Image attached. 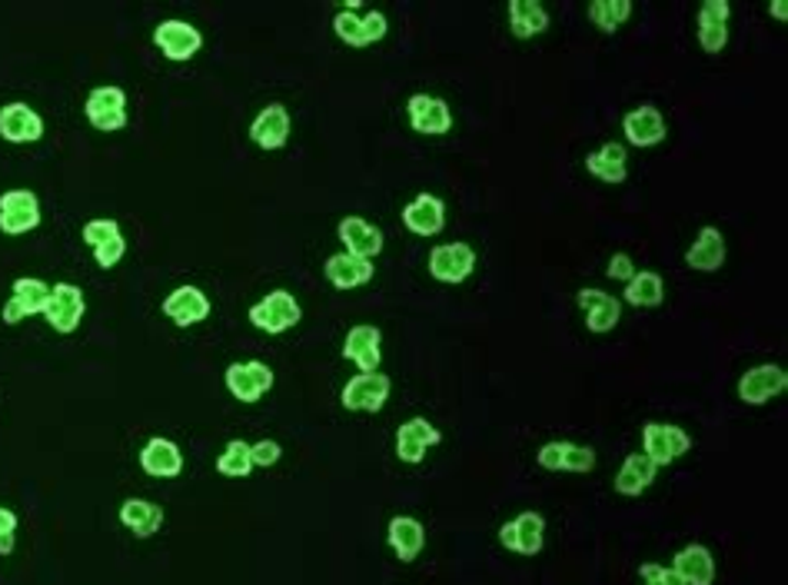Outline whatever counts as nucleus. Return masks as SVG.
I'll return each mask as SVG.
<instances>
[{
	"label": "nucleus",
	"mask_w": 788,
	"mask_h": 585,
	"mask_svg": "<svg viewBox=\"0 0 788 585\" xmlns=\"http://www.w3.org/2000/svg\"><path fill=\"white\" fill-rule=\"evenodd\" d=\"M333 31L340 34V41H347L350 47H367V44L386 37V14L383 11L360 14V4H357V0H350L347 8L336 11Z\"/></svg>",
	"instance_id": "obj_1"
},
{
	"label": "nucleus",
	"mask_w": 788,
	"mask_h": 585,
	"mask_svg": "<svg viewBox=\"0 0 788 585\" xmlns=\"http://www.w3.org/2000/svg\"><path fill=\"white\" fill-rule=\"evenodd\" d=\"M689 449H693V436L683 426H668V423H645L642 426V452L655 465H668Z\"/></svg>",
	"instance_id": "obj_2"
},
{
	"label": "nucleus",
	"mask_w": 788,
	"mask_h": 585,
	"mask_svg": "<svg viewBox=\"0 0 788 585\" xmlns=\"http://www.w3.org/2000/svg\"><path fill=\"white\" fill-rule=\"evenodd\" d=\"M250 323L267 333H283L300 323V303L286 290H270L263 300L250 306Z\"/></svg>",
	"instance_id": "obj_3"
},
{
	"label": "nucleus",
	"mask_w": 788,
	"mask_h": 585,
	"mask_svg": "<svg viewBox=\"0 0 788 585\" xmlns=\"http://www.w3.org/2000/svg\"><path fill=\"white\" fill-rule=\"evenodd\" d=\"M83 110L97 131H121L127 124V93L121 87H93Z\"/></svg>",
	"instance_id": "obj_4"
},
{
	"label": "nucleus",
	"mask_w": 788,
	"mask_h": 585,
	"mask_svg": "<svg viewBox=\"0 0 788 585\" xmlns=\"http://www.w3.org/2000/svg\"><path fill=\"white\" fill-rule=\"evenodd\" d=\"M41 223V200L34 190L14 187L0 193V229L4 233H27Z\"/></svg>",
	"instance_id": "obj_5"
},
{
	"label": "nucleus",
	"mask_w": 788,
	"mask_h": 585,
	"mask_svg": "<svg viewBox=\"0 0 788 585\" xmlns=\"http://www.w3.org/2000/svg\"><path fill=\"white\" fill-rule=\"evenodd\" d=\"M542 470H570V473H593L596 470V449L579 446V442H566V439H552L536 452Z\"/></svg>",
	"instance_id": "obj_6"
},
{
	"label": "nucleus",
	"mask_w": 788,
	"mask_h": 585,
	"mask_svg": "<svg viewBox=\"0 0 788 585\" xmlns=\"http://www.w3.org/2000/svg\"><path fill=\"white\" fill-rule=\"evenodd\" d=\"M47 300H50V286L41 277H18L14 286H11V296L4 303V313H0V316H4V323L14 326V323L27 319L34 313H44Z\"/></svg>",
	"instance_id": "obj_7"
},
{
	"label": "nucleus",
	"mask_w": 788,
	"mask_h": 585,
	"mask_svg": "<svg viewBox=\"0 0 788 585\" xmlns=\"http://www.w3.org/2000/svg\"><path fill=\"white\" fill-rule=\"evenodd\" d=\"M83 310H87V300H83L80 286H74V283H54L50 286V300L44 306V316L57 333H74L83 319Z\"/></svg>",
	"instance_id": "obj_8"
},
{
	"label": "nucleus",
	"mask_w": 788,
	"mask_h": 585,
	"mask_svg": "<svg viewBox=\"0 0 788 585\" xmlns=\"http://www.w3.org/2000/svg\"><path fill=\"white\" fill-rule=\"evenodd\" d=\"M273 386V370L263 360H247V363H230L227 367V390L240 403H257L267 396Z\"/></svg>",
	"instance_id": "obj_9"
},
{
	"label": "nucleus",
	"mask_w": 788,
	"mask_h": 585,
	"mask_svg": "<svg viewBox=\"0 0 788 585\" xmlns=\"http://www.w3.org/2000/svg\"><path fill=\"white\" fill-rule=\"evenodd\" d=\"M476 250L470 244H439L429 254V273L442 283H460L473 273Z\"/></svg>",
	"instance_id": "obj_10"
},
{
	"label": "nucleus",
	"mask_w": 788,
	"mask_h": 585,
	"mask_svg": "<svg viewBox=\"0 0 788 585\" xmlns=\"http://www.w3.org/2000/svg\"><path fill=\"white\" fill-rule=\"evenodd\" d=\"M0 137L11 144H34L44 137V116L21 100L0 106Z\"/></svg>",
	"instance_id": "obj_11"
},
{
	"label": "nucleus",
	"mask_w": 788,
	"mask_h": 585,
	"mask_svg": "<svg viewBox=\"0 0 788 585\" xmlns=\"http://www.w3.org/2000/svg\"><path fill=\"white\" fill-rule=\"evenodd\" d=\"M390 400V376L383 373H357L344 386V406L360 413H380Z\"/></svg>",
	"instance_id": "obj_12"
},
{
	"label": "nucleus",
	"mask_w": 788,
	"mask_h": 585,
	"mask_svg": "<svg viewBox=\"0 0 788 585\" xmlns=\"http://www.w3.org/2000/svg\"><path fill=\"white\" fill-rule=\"evenodd\" d=\"M406 110H409V124H413L416 134H432L436 137V134H446L449 127H453V110H449V103L439 100V97L413 93Z\"/></svg>",
	"instance_id": "obj_13"
},
{
	"label": "nucleus",
	"mask_w": 788,
	"mask_h": 585,
	"mask_svg": "<svg viewBox=\"0 0 788 585\" xmlns=\"http://www.w3.org/2000/svg\"><path fill=\"white\" fill-rule=\"evenodd\" d=\"M785 386H788V373H785L778 363H762V367H752V370L739 380V396H742V403H748V406H762V403H768L772 396H778Z\"/></svg>",
	"instance_id": "obj_14"
},
{
	"label": "nucleus",
	"mask_w": 788,
	"mask_h": 585,
	"mask_svg": "<svg viewBox=\"0 0 788 585\" xmlns=\"http://www.w3.org/2000/svg\"><path fill=\"white\" fill-rule=\"evenodd\" d=\"M499 542L519 555H536L545 542V519L539 513H519L499 529Z\"/></svg>",
	"instance_id": "obj_15"
},
{
	"label": "nucleus",
	"mask_w": 788,
	"mask_h": 585,
	"mask_svg": "<svg viewBox=\"0 0 788 585\" xmlns=\"http://www.w3.org/2000/svg\"><path fill=\"white\" fill-rule=\"evenodd\" d=\"M622 131H626V140L635 144V147H652V144H662L668 127H665V116L658 106L652 103H642L635 110H629L622 116Z\"/></svg>",
	"instance_id": "obj_16"
},
{
	"label": "nucleus",
	"mask_w": 788,
	"mask_h": 585,
	"mask_svg": "<svg viewBox=\"0 0 788 585\" xmlns=\"http://www.w3.org/2000/svg\"><path fill=\"white\" fill-rule=\"evenodd\" d=\"M380 339H383V333H380V326H373V323H357L350 333H347V342H344V357H350L357 367H360V373H376L380 370Z\"/></svg>",
	"instance_id": "obj_17"
},
{
	"label": "nucleus",
	"mask_w": 788,
	"mask_h": 585,
	"mask_svg": "<svg viewBox=\"0 0 788 585\" xmlns=\"http://www.w3.org/2000/svg\"><path fill=\"white\" fill-rule=\"evenodd\" d=\"M154 41L170 60H190L200 50L203 34L187 21H160V27L154 31Z\"/></svg>",
	"instance_id": "obj_18"
},
{
	"label": "nucleus",
	"mask_w": 788,
	"mask_h": 585,
	"mask_svg": "<svg viewBox=\"0 0 788 585\" xmlns=\"http://www.w3.org/2000/svg\"><path fill=\"white\" fill-rule=\"evenodd\" d=\"M290 110L283 103H270L263 106L257 116H254V124H250V137L263 147V150H277L290 140Z\"/></svg>",
	"instance_id": "obj_19"
},
{
	"label": "nucleus",
	"mask_w": 788,
	"mask_h": 585,
	"mask_svg": "<svg viewBox=\"0 0 788 585\" xmlns=\"http://www.w3.org/2000/svg\"><path fill=\"white\" fill-rule=\"evenodd\" d=\"M140 465L144 473L157 476V480H173L183 473V452L173 439L154 436L144 449H140Z\"/></svg>",
	"instance_id": "obj_20"
},
{
	"label": "nucleus",
	"mask_w": 788,
	"mask_h": 585,
	"mask_svg": "<svg viewBox=\"0 0 788 585\" xmlns=\"http://www.w3.org/2000/svg\"><path fill=\"white\" fill-rule=\"evenodd\" d=\"M439 439H442V432H439L429 419L413 416V419H406V423L399 426V432H396V452H399L403 462H423V459H426V449L436 446Z\"/></svg>",
	"instance_id": "obj_21"
},
{
	"label": "nucleus",
	"mask_w": 788,
	"mask_h": 585,
	"mask_svg": "<svg viewBox=\"0 0 788 585\" xmlns=\"http://www.w3.org/2000/svg\"><path fill=\"white\" fill-rule=\"evenodd\" d=\"M336 229H340V240L347 244V254L373 260L383 250V229L363 216H344Z\"/></svg>",
	"instance_id": "obj_22"
},
{
	"label": "nucleus",
	"mask_w": 788,
	"mask_h": 585,
	"mask_svg": "<svg viewBox=\"0 0 788 585\" xmlns=\"http://www.w3.org/2000/svg\"><path fill=\"white\" fill-rule=\"evenodd\" d=\"M164 313L177 323V326H193L200 319L210 316V300L200 286H177L173 293H167L164 300Z\"/></svg>",
	"instance_id": "obj_23"
},
{
	"label": "nucleus",
	"mask_w": 788,
	"mask_h": 585,
	"mask_svg": "<svg viewBox=\"0 0 788 585\" xmlns=\"http://www.w3.org/2000/svg\"><path fill=\"white\" fill-rule=\"evenodd\" d=\"M326 280L340 290H353V286H363L373 280V260L367 257H357V254H333L323 267Z\"/></svg>",
	"instance_id": "obj_24"
},
{
	"label": "nucleus",
	"mask_w": 788,
	"mask_h": 585,
	"mask_svg": "<svg viewBox=\"0 0 788 585\" xmlns=\"http://www.w3.org/2000/svg\"><path fill=\"white\" fill-rule=\"evenodd\" d=\"M403 223L413 233H419V237H432L446 223V203L436 193H419L416 200L403 206Z\"/></svg>",
	"instance_id": "obj_25"
},
{
	"label": "nucleus",
	"mask_w": 788,
	"mask_h": 585,
	"mask_svg": "<svg viewBox=\"0 0 788 585\" xmlns=\"http://www.w3.org/2000/svg\"><path fill=\"white\" fill-rule=\"evenodd\" d=\"M675 572L683 575L686 585H712L716 582V559L706 545H686L675 552Z\"/></svg>",
	"instance_id": "obj_26"
},
{
	"label": "nucleus",
	"mask_w": 788,
	"mask_h": 585,
	"mask_svg": "<svg viewBox=\"0 0 788 585\" xmlns=\"http://www.w3.org/2000/svg\"><path fill=\"white\" fill-rule=\"evenodd\" d=\"M686 263L693 270H706V273H712L725 263V237H722L719 226H702L699 229L696 244L686 254Z\"/></svg>",
	"instance_id": "obj_27"
},
{
	"label": "nucleus",
	"mask_w": 788,
	"mask_h": 585,
	"mask_svg": "<svg viewBox=\"0 0 788 585\" xmlns=\"http://www.w3.org/2000/svg\"><path fill=\"white\" fill-rule=\"evenodd\" d=\"M586 170H589L593 177H599L603 183H622V180L629 177V157H626V147L616 144V140L603 144L599 150H593V154L586 157Z\"/></svg>",
	"instance_id": "obj_28"
},
{
	"label": "nucleus",
	"mask_w": 788,
	"mask_h": 585,
	"mask_svg": "<svg viewBox=\"0 0 788 585\" xmlns=\"http://www.w3.org/2000/svg\"><path fill=\"white\" fill-rule=\"evenodd\" d=\"M576 300H579V306L586 310V323H589L593 333H609V329L619 323V316H622L619 300L609 296V293H603V290H579Z\"/></svg>",
	"instance_id": "obj_29"
},
{
	"label": "nucleus",
	"mask_w": 788,
	"mask_h": 585,
	"mask_svg": "<svg viewBox=\"0 0 788 585\" xmlns=\"http://www.w3.org/2000/svg\"><path fill=\"white\" fill-rule=\"evenodd\" d=\"M386 539H390L393 552L399 555V562H413L423 552V545H426L423 522L413 519V516H393L390 529H386Z\"/></svg>",
	"instance_id": "obj_30"
},
{
	"label": "nucleus",
	"mask_w": 788,
	"mask_h": 585,
	"mask_svg": "<svg viewBox=\"0 0 788 585\" xmlns=\"http://www.w3.org/2000/svg\"><path fill=\"white\" fill-rule=\"evenodd\" d=\"M655 470H658V465H655L645 452H632V455H626L622 470H619V476H616V490H619L622 496H639V493H645V490L652 486Z\"/></svg>",
	"instance_id": "obj_31"
},
{
	"label": "nucleus",
	"mask_w": 788,
	"mask_h": 585,
	"mask_svg": "<svg viewBox=\"0 0 788 585\" xmlns=\"http://www.w3.org/2000/svg\"><path fill=\"white\" fill-rule=\"evenodd\" d=\"M121 522L137 536V539H150L154 532H160L164 526V509L150 499H127L121 506Z\"/></svg>",
	"instance_id": "obj_32"
},
{
	"label": "nucleus",
	"mask_w": 788,
	"mask_h": 585,
	"mask_svg": "<svg viewBox=\"0 0 788 585\" xmlns=\"http://www.w3.org/2000/svg\"><path fill=\"white\" fill-rule=\"evenodd\" d=\"M509 27L516 37H536L549 27V11L539 0H509Z\"/></svg>",
	"instance_id": "obj_33"
},
{
	"label": "nucleus",
	"mask_w": 788,
	"mask_h": 585,
	"mask_svg": "<svg viewBox=\"0 0 788 585\" xmlns=\"http://www.w3.org/2000/svg\"><path fill=\"white\" fill-rule=\"evenodd\" d=\"M662 296H665V283L652 270H635L632 280L626 283V300L632 306H658Z\"/></svg>",
	"instance_id": "obj_34"
},
{
	"label": "nucleus",
	"mask_w": 788,
	"mask_h": 585,
	"mask_svg": "<svg viewBox=\"0 0 788 585\" xmlns=\"http://www.w3.org/2000/svg\"><path fill=\"white\" fill-rule=\"evenodd\" d=\"M216 470H219L223 476H234V480L250 476V470H254L250 442H247V439H230L227 446H223L219 459H216Z\"/></svg>",
	"instance_id": "obj_35"
},
{
	"label": "nucleus",
	"mask_w": 788,
	"mask_h": 585,
	"mask_svg": "<svg viewBox=\"0 0 788 585\" xmlns=\"http://www.w3.org/2000/svg\"><path fill=\"white\" fill-rule=\"evenodd\" d=\"M629 14H632L629 0H593L589 4V21L599 31H619V24L629 21Z\"/></svg>",
	"instance_id": "obj_36"
},
{
	"label": "nucleus",
	"mask_w": 788,
	"mask_h": 585,
	"mask_svg": "<svg viewBox=\"0 0 788 585\" xmlns=\"http://www.w3.org/2000/svg\"><path fill=\"white\" fill-rule=\"evenodd\" d=\"M114 237H121V223H117V220L97 216V220H87V223H83V240H87L90 247H100V244L114 240Z\"/></svg>",
	"instance_id": "obj_37"
},
{
	"label": "nucleus",
	"mask_w": 788,
	"mask_h": 585,
	"mask_svg": "<svg viewBox=\"0 0 788 585\" xmlns=\"http://www.w3.org/2000/svg\"><path fill=\"white\" fill-rule=\"evenodd\" d=\"M639 575L645 578V585H686L683 575L675 572L672 565H658V562H645L639 569Z\"/></svg>",
	"instance_id": "obj_38"
},
{
	"label": "nucleus",
	"mask_w": 788,
	"mask_h": 585,
	"mask_svg": "<svg viewBox=\"0 0 788 585\" xmlns=\"http://www.w3.org/2000/svg\"><path fill=\"white\" fill-rule=\"evenodd\" d=\"M18 545V513L0 506V555H11Z\"/></svg>",
	"instance_id": "obj_39"
},
{
	"label": "nucleus",
	"mask_w": 788,
	"mask_h": 585,
	"mask_svg": "<svg viewBox=\"0 0 788 585\" xmlns=\"http://www.w3.org/2000/svg\"><path fill=\"white\" fill-rule=\"evenodd\" d=\"M127 254V240H124V233L121 237H114V240H106V244H100V247H93V257H97V263L106 270V267H114L121 257Z\"/></svg>",
	"instance_id": "obj_40"
},
{
	"label": "nucleus",
	"mask_w": 788,
	"mask_h": 585,
	"mask_svg": "<svg viewBox=\"0 0 788 585\" xmlns=\"http://www.w3.org/2000/svg\"><path fill=\"white\" fill-rule=\"evenodd\" d=\"M699 44L709 54H719L729 44V27L725 24H699Z\"/></svg>",
	"instance_id": "obj_41"
},
{
	"label": "nucleus",
	"mask_w": 788,
	"mask_h": 585,
	"mask_svg": "<svg viewBox=\"0 0 788 585\" xmlns=\"http://www.w3.org/2000/svg\"><path fill=\"white\" fill-rule=\"evenodd\" d=\"M250 452H254V465H277L283 449L277 439H260V442H250Z\"/></svg>",
	"instance_id": "obj_42"
},
{
	"label": "nucleus",
	"mask_w": 788,
	"mask_h": 585,
	"mask_svg": "<svg viewBox=\"0 0 788 585\" xmlns=\"http://www.w3.org/2000/svg\"><path fill=\"white\" fill-rule=\"evenodd\" d=\"M729 0H706L699 11V24H725L729 21Z\"/></svg>",
	"instance_id": "obj_43"
},
{
	"label": "nucleus",
	"mask_w": 788,
	"mask_h": 585,
	"mask_svg": "<svg viewBox=\"0 0 788 585\" xmlns=\"http://www.w3.org/2000/svg\"><path fill=\"white\" fill-rule=\"evenodd\" d=\"M606 273L612 277V280H632V273H635V263H632V257L629 254H612L609 257V267H606Z\"/></svg>",
	"instance_id": "obj_44"
},
{
	"label": "nucleus",
	"mask_w": 788,
	"mask_h": 585,
	"mask_svg": "<svg viewBox=\"0 0 788 585\" xmlns=\"http://www.w3.org/2000/svg\"><path fill=\"white\" fill-rule=\"evenodd\" d=\"M772 14H775V18H785V14H788V4H785V0H775V4H772Z\"/></svg>",
	"instance_id": "obj_45"
}]
</instances>
